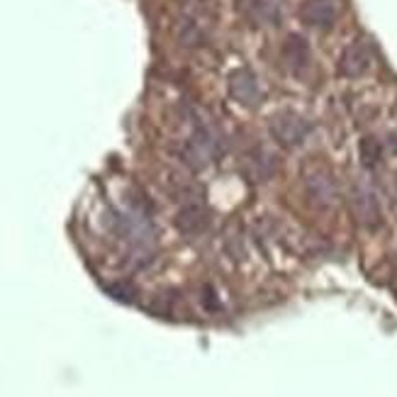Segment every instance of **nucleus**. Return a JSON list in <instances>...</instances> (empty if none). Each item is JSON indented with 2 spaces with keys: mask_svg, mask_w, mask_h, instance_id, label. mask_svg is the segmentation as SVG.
I'll use <instances>...</instances> for the list:
<instances>
[{
  "mask_svg": "<svg viewBox=\"0 0 397 397\" xmlns=\"http://www.w3.org/2000/svg\"><path fill=\"white\" fill-rule=\"evenodd\" d=\"M222 134L210 119V115H205L202 110H193V134L183 146V161L195 171L205 169L222 154Z\"/></svg>",
  "mask_w": 397,
  "mask_h": 397,
  "instance_id": "obj_1",
  "label": "nucleus"
},
{
  "mask_svg": "<svg viewBox=\"0 0 397 397\" xmlns=\"http://www.w3.org/2000/svg\"><path fill=\"white\" fill-rule=\"evenodd\" d=\"M302 183H305V193L315 207L332 210L339 205V181L327 166H307L302 174Z\"/></svg>",
  "mask_w": 397,
  "mask_h": 397,
  "instance_id": "obj_2",
  "label": "nucleus"
},
{
  "mask_svg": "<svg viewBox=\"0 0 397 397\" xmlns=\"http://www.w3.org/2000/svg\"><path fill=\"white\" fill-rule=\"evenodd\" d=\"M271 137L275 139L285 149H295L310 137L312 122L307 117H302L300 112H292V110H283V112L273 115L268 124Z\"/></svg>",
  "mask_w": 397,
  "mask_h": 397,
  "instance_id": "obj_3",
  "label": "nucleus"
},
{
  "mask_svg": "<svg viewBox=\"0 0 397 397\" xmlns=\"http://www.w3.org/2000/svg\"><path fill=\"white\" fill-rule=\"evenodd\" d=\"M351 205H353V212H356V219L365 229H378L380 224H383V207H380L378 193L363 178L353 183Z\"/></svg>",
  "mask_w": 397,
  "mask_h": 397,
  "instance_id": "obj_4",
  "label": "nucleus"
},
{
  "mask_svg": "<svg viewBox=\"0 0 397 397\" xmlns=\"http://www.w3.org/2000/svg\"><path fill=\"white\" fill-rule=\"evenodd\" d=\"M227 91L239 105H247V108H256L261 100V86H259V78L252 69H234L227 78Z\"/></svg>",
  "mask_w": 397,
  "mask_h": 397,
  "instance_id": "obj_5",
  "label": "nucleus"
},
{
  "mask_svg": "<svg viewBox=\"0 0 397 397\" xmlns=\"http://www.w3.org/2000/svg\"><path fill=\"white\" fill-rule=\"evenodd\" d=\"M370 64H373L370 44L363 39H356L341 51V56H339V73H341L344 78H361L363 73L370 71Z\"/></svg>",
  "mask_w": 397,
  "mask_h": 397,
  "instance_id": "obj_6",
  "label": "nucleus"
},
{
  "mask_svg": "<svg viewBox=\"0 0 397 397\" xmlns=\"http://www.w3.org/2000/svg\"><path fill=\"white\" fill-rule=\"evenodd\" d=\"M339 8L334 0H302L300 5V20L307 27L327 30L337 22Z\"/></svg>",
  "mask_w": 397,
  "mask_h": 397,
  "instance_id": "obj_7",
  "label": "nucleus"
},
{
  "mask_svg": "<svg viewBox=\"0 0 397 397\" xmlns=\"http://www.w3.org/2000/svg\"><path fill=\"white\" fill-rule=\"evenodd\" d=\"M244 13H247V18L252 20L254 25L278 27L285 15V0H247Z\"/></svg>",
  "mask_w": 397,
  "mask_h": 397,
  "instance_id": "obj_8",
  "label": "nucleus"
},
{
  "mask_svg": "<svg viewBox=\"0 0 397 397\" xmlns=\"http://www.w3.org/2000/svg\"><path fill=\"white\" fill-rule=\"evenodd\" d=\"M244 171L252 176L254 183H263L278 171V156L271 154L266 146H256L252 154L244 159Z\"/></svg>",
  "mask_w": 397,
  "mask_h": 397,
  "instance_id": "obj_9",
  "label": "nucleus"
},
{
  "mask_svg": "<svg viewBox=\"0 0 397 397\" xmlns=\"http://www.w3.org/2000/svg\"><path fill=\"white\" fill-rule=\"evenodd\" d=\"M176 227L183 237H200L210 227V212L197 202H190L176 215Z\"/></svg>",
  "mask_w": 397,
  "mask_h": 397,
  "instance_id": "obj_10",
  "label": "nucleus"
},
{
  "mask_svg": "<svg viewBox=\"0 0 397 397\" xmlns=\"http://www.w3.org/2000/svg\"><path fill=\"white\" fill-rule=\"evenodd\" d=\"M283 59L288 64V69L292 73H300L307 69L310 64V46H307V39L300 34H290L283 44Z\"/></svg>",
  "mask_w": 397,
  "mask_h": 397,
  "instance_id": "obj_11",
  "label": "nucleus"
},
{
  "mask_svg": "<svg viewBox=\"0 0 397 397\" xmlns=\"http://www.w3.org/2000/svg\"><path fill=\"white\" fill-rule=\"evenodd\" d=\"M361 161H363V166H368V169H373V166L380 161V144L375 142L373 137H365L361 142Z\"/></svg>",
  "mask_w": 397,
  "mask_h": 397,
  "instance_id": "obj_12",
  "label": "nucleus"
}]
</instances>
